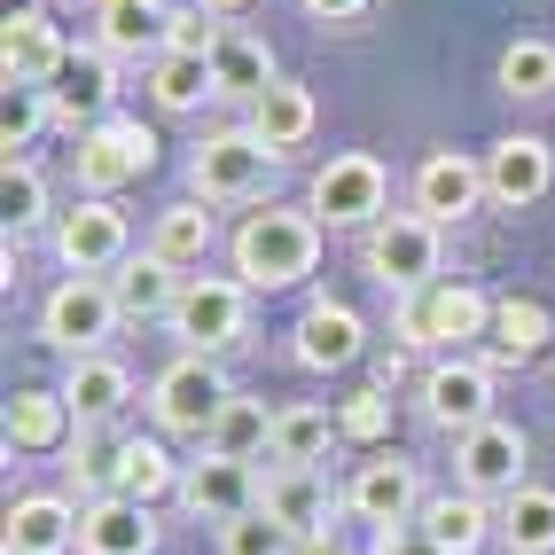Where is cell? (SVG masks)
Wrapping results in <instances>:
<instances>
[{"mask_svg":"<svg viewBox=\"0 0 555 555\" xmlns=\"http://www.w3.org/2000/svg\"><path fill=\"white\" fill-rule=\"evenodd\" d=\"M235 274L250 289H298L313 267H321V219L313 211H289V204H267L235 228Z\"/></svg>","mask_w":555,"mask_h":555,"instance_id":"6da1fadb","label":"cell"},{"mask_svg":"<svg viewBox=\"0 0 555 555\" xmlns=\"http://www.w3.org/2000/svg\"><path fill=\"white\" fill-rule=\"evenodd\" d=\"M274 180H282V157L250 126H219V133H204L189 150V189L204 204H258Z\"/></svg>","mask_w":555,"mask_h":555,"instance_id":"7a4b0ae2","label":"cell"},{"mask_svg":"<svg viewBox=\"0 0 555 555\" xmlns=\"http://www.w3.org/2000/svg\"><path fill=\"white\" fill-rule=\"evenodd\" d=\"M360 267L376 274L391 298H415V289H430L438 267H447V235H438V219H423V211H384L376 228L360 235Z\"/></svg>","mask_w":555,"mask_h":555,"instance_id":"3957f363","label":"cell"},{"mask_svg":"<svg viewBox=\"0 0 555 555\" xmlns=\"http://www.w3.org/2000/svg\"><path fill=\"white\" fill-rule=\"evenodd\" d=\"M391 328H399V345L454 352L469 337H493V298L469 289V282H430V289H415V298H399Z\"/></svg>","mask_w":555,"mask_h":555,"instance_id":"277c9868","label":"cell"},{"mask_svg":"<svg viewBox=\"0 0 555 555\" xmlns=\"http://www.w3.org/2000/svg\"><path fill=\"white\" fill-rule=\"evenodd\" d=\"M228 399H235V384L219 376V360H211V352H180L172 367H157V384H150V415H157V430L196 438V447H204Z\"/></svg>","mask_w":555,"mask_h":555,"instance_id":"5b68a950","label":"cell"},{"mask_svg":"<svg viewBox=\"0 0 555 555\" xmlns=\"http://www.w3.org/2000/svg\"><path fill=\"white\" fill-rule=\"evenodd\" d=\"M306 211L321 219V228H376V219L391 211V172L384 157H367V150H345V157H328L313 172V189H306Z\"/></svg>","mask_w":555,"mask_h":555,"instance_id":"8992f818","label":"cell"},{"mask_svg":"<svg viewBox=\"0 0 555 555\" xmlns=\"http://www.w3.org/2000/svg\"><path fill=\"white\" fill-rule=\"evenodd\" d=\"M243 328H250V282L243 274H189V289H180V306H172V337L180 352H228L243 345Z\"/></svg>","mask_w":555,"mask_h":555,"instance_id":"52a82bcc","label":"cell"},{"mask_svg":"<svg viewBox=\"0 0 555 555\" xmlns=\"http://www.w3.org/2000/svg\"><path fill=\"white\" fill-rule=\"evenodd\" d=\"M118 321H126V313H118V298H109V274H70V282L48 289L40 337H48L55 352H70V360H87V352L109 345V328H118Z\"/></svg>","mask_w":555,"mask_h":555,"instance_id":"ba28073f","label":"cell"},{"mask_svg":"<svg viewBox=\"0 0 555 555\" xmlns=\"http://www.w3.org/2000/svg\"><path fill=\"white\" fill-rule=\"evenodd\" d=\"M70 165H79V189L87 196H118V189H133V180L157 165V133L141 118H102L94 133H79Z\"/></svg>","mask_w":555,"mask_h":555,"instance_id":"9c48e42d","label":"cell"},{"mask_svg":"<svg viewBox=\"0 0 555 555\" xmlns=\"http://www.w3.org/2000/svg\"><path fill=\"white\" fill-rule=\"evenodd\" d=\"M55 258L70 274H118L133 258V235H126V211L109 196H79L70 211H55Z\"/></svg>","mask_w":555,"mask_h":555,"instance_id":"30bf717a","label":"cell"},{"mask_svg":"<svg viewBox=\"0 0 555 555\" xmlns=\"http://www.w3.org/2000/svg\"><path fill=\"white\" fill-rule=\"evenodd\" d=\"M423 469L415 462H399V454H376V462H360L345 477V516H360V525H376V532H399V525H415L423 516Z\"/></svg>","mask_w":555,"mask_h":555,"instance_id":"8fae6325","label":"cell"},{"mask_svg":"<svg viewBox=\"0 0 555 555\" xmlns=\"http://www.w3.org/2000/svg\"><path fill=\"white\" fill-rule=\"evenodd\" d=\"M525 462H532V447H525V430H516V423H501V415L454 438V477H462V493H486V501H508L516 486H525Z\"/></svg>","mask_w":555,"mask_h":555,"instance_id":"7c38bea8","label":"cell"},{"mask_svg":"<svg viewBox=\"0 0 555 555\" xmlns=\"http://www.w3.org/2000/svg\"><path fill=\"white\" fill-rule=\"evenodd\" d=\"M423 415L438 430H477V423H493V367L486 360H469V352H447V360H430L423 367Z\"/></svg>","mask_w":555,"mask_h":555,"instance_id":"4fadbf2b","label":"cell"},{"mask_svg":"<svg viewBox=\"0 0 555 555\" xmlns=\"http://www.w3.org/2000/svg\"><path fill=\"white\" fill-rule=\"evenodd\" d=\"M109 102H118V55L109 48H70L63 79L48 87V118L70 126V133H94L102 118H118Z\"/></svg>","mask_w":555,"mask_h":555,"instance_id":"5bb4252c","label":"cell"},{"mask_svg":"<svg viewBox=\"0 0 555 555\" xmlns=\"http://www.w3.org/2000/svg\"><path fill=\"white\" fill-rule=\"evenodd\" d=\"M258 493H267L258 462L196 454L189 469H180V508H189V516H211V525H235V516H250V508H258Z\"/></svg>","mask_w":555,"mask_h":555,"instance_id":"9a60e30c","label":"cell"},{"mask_svg":"<svg viewBox=\"0 0 555 555\" xmlns=\"http://www.w3.org/2000/svg\"><path fill=\"white\" fill-rule=\"evenodd\" d=\"M258 508H267L289 540H313V532L337 525L345 486H337L328 469H267V493H258Z\"/></svg>","mask_w":555,"mask_h":555,"instance_id":"2e32d148","label":"cell"},{"mask_svg":"<svg viewBox=\"0 0 555 555\" xmlns=\"http://www.w3.org/2000/svg\"><path fill=\"white\" fill-rule=\"evenodd\" d=\"M486 196V157H462V150H430L415 165V211L438 219V228H454V219H469Z\"/></svg>","mask_w":555,"mask_h":555,"instance_id":"e0dca14e","label":"cell"},{"mask_svg":"<svg viewBox=\"0 0 555 555\" xmlns=\"http://www.w3.org/2000/svg\"><path fill=\"white\" fill-rule=\"evenodd\" d=\"M547 189H555V150H547L540 133H501L493 150H486V196L501 211H525Z\"/></svg>","mask_w":555,"mask_h":555,"instance_id":"ac0fdd59","label":"cell"},{"mask_svg":"<svg viewBox=\"0 0 555 555\" xmlns=\"http://www.w3.org/2000/svg\"><path fill=\"white\" fill-rule=\"evenodd\" d=\"M63 63H70V40L40 9H16L9 24H0V79L9 87H55Z\"/></svg>","mask_w":555,"mask_h":555,"instance_id":"d6986e66","label":"cell"},{"mask_svg":"<svg viewBox=\"0 0 555 555\" xmlns=\"http://www.w3.org/2000/svg\"><path fill=\"white\" fill-rule=\"evenodd\" d=\"M289 352H298V367H313V376H337V367H352L367 352V321L345 298H313L298 313V345Z\"/></svg>","mask_w":555,"mask_h":555,"instance_id":"ffe728a7","label":"cell"},{"mask_svg":"<svg viewBox=\"0 0 555 555\" xmlns=\"http://www.w3.org/2000/svg\"><path fill=\"white\" fill-rule=\"evenodd\" d=\"M165 525L150 516V501H126V493H102L79 508V555H157Z\"/></svg>","mask_w":555,"mask_h":555,"instance_id":"44dd1931","label":"cell"},{"mask_svg":"<svg viewBox=\"0 0 555 555\" xmlns=\"http://www.w3.org/2000/svg\"><path fill=\"white\" fill-rule=\"evenodd\" d=\"M415 532L438 547V555H486V540H501V508L486 493H430Z\"/></svg>","mask_w":555,"mask_h":555,"instance_id":"7402d4cb","label":"cell"},{"mask_svg":"<svg viewBox=\"0 0 555 555\" xmlns=\"http://www.w3.org/2000/svg\"><path fill=\"white\" fill-rule=\"evenodd\" d=\"M165 40H172V0H94V48L157 63Z\"/></svg>","mask_w":555,"mask_h":555,"instance_id":"603a6c76","label":"cell"},{"mask_svg":"<svg viewBox=\"0 0 555 555\" xmlns=\"http://www.w3.org/2000/svg\"><path fill=\"white\" fill-rule=\"evenodd\" d=\"M9 555H70L79 547V508H70L63 493H24L9 508V540H0Z\"/></svg>","mask_w":555,"mask_h":555,"instance_id":"cb8c5ba5","label":"cell"},{"mask_svg":"<svg viewBox=\"0 0 555 555\" xmlns=\"http://www.w3.org/2000/svg\"><path fill=\"white\" fill-rule=\"evenodd\" d=\"M180 289H189V274L165 267L157 250H141V258H126V267L109 274V298H118V313H126V321H172Z\"/></svg>","mask_w":555,"mask_h":555,"instance_id":"d4e9b609","label":"cell"},{"mask_svg":"<svg viewBox=\"0 0 555 555\" xmlns=\"http://www.w3.org/2000/svg\"><path fill=\"white\" fill-rule=\"evenodd\" d=\"M493 352L516 360V367H532L555 352V306L532 298V289H508V298H493Z\"/></svg>","mask_w":555,"mask_h":555,"instance_id":"484cf974","label":"cell"},{"mask_svg":"<svg viewBox=\"0 0 555 555\" xmlns=\"http://www.w3.org/2000/svg\"><path fill=\"white\" fill-rule=\"evenodd\" d=\"M63 399H70V415H79V430H94V423H109V415H118V406L133 399V376H126V360L87 352V360H70Z\"/></svg>","mask_w":555,"mask_h":555,"instance_id":"4316f807","label":"cell"},{"mask_svg":"<svg viewBox=\"0 0 555 555\" xmlns=\"http://www.w3.org/2000/svg\"><path fill=\"white\" fill-rule=\"evenodd\" d=\"M211 243H219V228H211V204H204V196L165 204L157 228H150V250L165 258V267H180V274H196L204 258H211Z\"/></svg>","mask_w":555,"mask_h":555,"instance_id":"83f0119b","label":"cell"},{"mask_svg":"<svg viewBox=\"0 0 555 555\" xmlns=\"http://www.w3.org/2000/svg\"><path fill=\"white\" fill-rule=\"evenodd\" d=\"M274 415H282V406L250 399V391H235L228 406H219V423H211V438H204V454H228V462H267V454H274Z\"/></svg>","mask_w":555,"mask_h":555,"instance_id":"f1b7e54d","label":"cell"},{"mask_svg":"<svg viewBox=\"0 0 555 555\" xmlns=\"http://www.w3.org/2000/svg\"><path fill=\"white\" fill-rule=\"evenodd\" d=\"M313 118H321V109H313V87H298V79H274L267 94L250 102V133L267 141L274 157H289V150H298V141L313 133Z\"/></svg>","mask_w":555,"mask_h":555,"instance_id":"f546056e","label":"cell"},{"mask_svg":"<svg viewBox=\"0 0 555 555\" xmlns=\"http://www.w3.org/2000/svg\"><path fill=\"white\" fill-rule=\"evenodd\" d=\"M211 79H219V102H258L282 70H274V48L267 40H250V31H228L211 55Z\"/></svg>","mask_w":555,"mask_h":555,"instance_id":"4dcf8cb0","label":"cell"},{"mask_svg":"<svg viewBox=\"0 0 555 555\" xmlns=\"http://www.w3.org/2000/svg\"><path fill=\"white\" fill-rule=\"evenodd\" d=\"M0 423H9V447L48 454V447H63V438H70V423H79V415H70V399H63V391H16Z\"/></svg>","mask_w":555,"mask_h":555,"instance_id":"1f68e13d","label":"cell"},{"mask_svg":"<svg viewBox=\"0 0 555 555\" xmlns=\"http://www.w3.org/2000/svg\"><path fill=\"white\" fill-rule=\"evenodd\" d=\"M328 438H345L328 406H282V415H274V454H267V462H274V469H321Z\"/></svg>","mask_w":555,"mask_h":555,"instance_id":"d6a6232c","label":"cell"},{"mask_svg":"<svg viewBox=\"0 0 555 555\" xmlns=\"http://www.w3.org/2000/svg\"><path fill=\"white\" fill-rule=\"evenodd\" d=\"M501 547L508 555H555V493L547 486H516L501 501Z\"/></svg>","mask_w":555,"mask_h":555,"instance_id":"836d02e7","label":"cell"},{"mask_svg":"<svg viewBox=\"0 0 555 555\" xmlns=\"http://www.w3.org/2000/svg\"><path fill=\"white\" fill-rule=\"evenodd\" d=\"M150 94H157V109H172V118H189V109L219 102L211 55H157V63H150Z\"/></svg>","mask_w":555,"mask_h":555,"instance_id":"e575fe53","label":"cell"},{"mask_svg":"<svg viewBox=\"0 0 555 555\" xmlns=\"http://www.w3.org/2000/svg\"><path fill=\"white\" fill-rule=\"evenodd\" d=\"M180 469H189V462H172L157 438H118V493H126V501H165V493H180Z\"/></svg>","mask_w":555,"mask_h":555,"instance_id":"d590c367","label":"cell"},{"mask_svg":"<svg viewBox=\"0 0 555 555\" xmlns=\"http://www.w3.org/2000/svg\"><path fill=\"white\" fill-rule=\"evenodd\" d=\"M0 219H9V243H24V235L48 219V180H40V165L9 157V172H0Z\"/></svg>","mask_w":555,"mask_h":555,"instance_id":"8d00e7d4","label":"cell"},{"mask_svg":"<svg viewBox=\"0 0 555 555\" xmlns=\"http://www.w3.org/2000/svg\"><path fill=\"white\" fill-rule=\"evenodd\" d=\"M501 94L547 102V94H555V48H547V40H508V48H501Z\"/></svg>","mask_w":555,"mask_h":555,"instance_id":"74e56055","label":"cell"},{"mask_svg":"<svg viewBox=\"0 0 555 555\" xmlns=\"http://www.w3.org/2000/svg\"><path fill=\"white\" fill-rule=\"evenodd\" d=\"M219 555H298V540H289L267 508H250L235 525H219Z\"/></svg>","mask_w":555,"mask_h":555,"instance_id":"f35d334b","label":"cell"},{"mask_svg":"<svg viewBox=\"0 0 555 555\" xmlns=\"http://www.w3.org/2000/svg\"><path fill=\"white\" fill-rule=\"evenodd\" d=\"M55 126L48 118V87H9V102H0V141H9V157L31 150V133Z\"/></svg>","mask_w":555,"mask_h":555,"instance_id":"ab89813d","label":"cell"},{"mask_svg":"<svg viewBox=\"0 0 555 555\" xmlns=\"http://www.w3.org/2000/svg\"><path fill=\"white\" fill-rule=\"evenodd\" d=\"M337 430L352 438V447H384L391 438V391H360L337 406Z\"/></svg>","mask_w":555,"mask_h":555,"instance_id":"60d3db41","label":"cell"},{"mask_svg":"<svg viewBox=\"0 0 555 555\" xmlns=\"http://www.w3.org/2000/svg\"><path fill=\"white\" fill-rule=\"evenodd\" d=\"M219 16H204V9H172V40H165V55H219Z\"/></svg>","mask_w":555,"mask_h":555,"instance_id":"b9f144b4","label":"cell"},{"mask_svg":"<svg viewBox=\"0 0 555 555\" xmlns=\"http://www.w3.org/2000/svg\"><path fill=\"white\" fill-rule=\"evenodd\" d=\"M376 555H438L415 525H399V532H376Z\"/></svg>","mask_w":555,"mask_h":555,"instance_id":"7bdbcfd3","label":"cell"},{"mask_svg":"<svg viewBox=\"0 0 555 555\" xmlns=\"http://www.w3.org/2000/svg\"><path fill=\"white\" fill-rule=\"evenodd\" d=\"M306 16H321V24H352V16H367V0H306Z\"/></svg>","mask_w":555,"mask_h":555,"instance_id":"ee69618b","label":"cell"},{"mask_svg":"<svg viewBox=\"0 0 555 555\" xmlns=\"http://www.w3.org/2000/svg\"><path fill=\"white\" fill-rule=\"evenodd\" d=\"M298 555H345V540H337V525H328V532H313V540H298Z\"/></svg>","mask_w":555,"mask_h":555,"instance_id":"f6af8a7d","label":"cell"},{"mask_svg":"<svg viewBox=\"0 0 555 555\" xmlns=\"http://www.w3.org/2000/svg\"><path fill=\"white\" fill-rule=\"evenodd\" d=\"M204 16H219V24H235V16H250V0H196Z\"/></svg>","mask_w":555,"mask_h":555,"instance_id":"bcb514c9","label":"cell"},{"mask_svg":"<svg viewBox=\"0 0 555 555\" xmlns=\"http://www.w3.org/2000/svg\"><path fill=\"white\" fill-rule=\"evenodd\" d=\"M399 376H406V352H384V367H376V391H391Z\"/></svg>","mask_w":555,"mask_h":555,"instance_id":"7dc6e473","label":"cell"},{"mask_svg":"<svg viewBox=\"0 0 555 555\" xmlns=\"http://www.w3.org/2000/svg\"><path fill=\"white\" fill-rule=\"evenodd\" d=\"M16 9H31V0H9V16H16Z\"/></svg>","mask_w":555,"mask_h":555,"instance_id":"c3c4849f","label":"cell"},{"mask_svg":"<svg viewBox=\"0 0 555 555\" xmlns=\"http://www.w3.org/2000/svg\"><path fill=\"white\" fill-rule=\"evenodd\" d=\"M0 555H9V547H0Z\"/></svg>","mask_w":555,"mask_h":555,"instance_id":"681fc988","label":"cell"}]
</instances>
